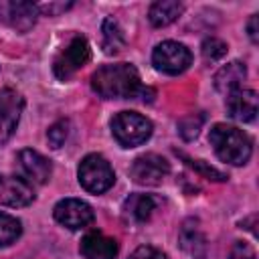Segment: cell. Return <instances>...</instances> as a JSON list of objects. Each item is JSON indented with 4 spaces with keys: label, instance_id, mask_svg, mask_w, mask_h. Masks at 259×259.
<instances>
[{
    "label": "cell",
    "instance_id": "obj_21",
    "mask_svg": "<svg viewBox=\"0 0 259 259\" xmlns=\"http://www.w3.org/2000/svg\"><path fill=\"white\" fill-rule=\"evenodd\" d=\"M200 53H202V59L206 63H217L227 55V42H223L217 36H208V38L202 40Z\"/></svg>",
    "mask_w": 259,
    "mask_h": 259
},
{
    "label": "cell",
    "instance_id": "obj_18",
    "mask_svg": "<svg viewBox=\"0 0 259 259\" xmlns=\"http://www.w3.org/2000/svg\"><path fill=\"white\" fill-rule=\"evenodd\" d=\"M156 210V198L150 194H130L123 202V212L136 223H146Z\"/></svg>",
    "mask_w": 259,
    "mask_h": 259
},
{
    "label": "cell",
    "instance_id": "obj_19",
    "mask_svg": "<svg viewBox=\"0 0 259 259\" xmlns=\"http://www.w3.org/2000/svg\"><path fill=\"white\" fill-rule=\"evenodd\" d=\"M101 32H103V49H105L107 55H113V53L123 49L125 36H123V30L119 28V24L113 18H105L103 20Z\"/></svg>",
    "mask_w": 259,
    "mask_h": 259
},
{
    "label": "cell",
    "instance_id": "obj_22",
    "mask_svg": "<svg viewBox=\"0 0 259 259\" xmlns=\"http://www.w3.org/2000/svg\"><path fill=\"white\" fill-rule=\"evenodd\" d=\"M202 123H204V115H200V113L186 115V117H182V119L178 121V134L182 136V140L190 142V140H194V138L200 134Z\"/></svg>",
    "mask_w": 259,
    "mask_h": 259
},
{
    "label": "cell",
    "instance_id": "obj_23",
    "mask_svg": "<svg viewBox=\"0 0 259 259\" xmlns=\"http://www.w3.org/2000/svg\"><path fill=\"white\" fill-rule=\"evenodd\" d=\"M67 136H69V121H67V119L55 121V123L49 127V132H47V138H49L51 148H61V146L65 144Z\"/></svg>",
    "mask_w": 259,
    "mask_h": 259
},
{
    "label": "cell",
    "instance_id": "obj_8",
    "mask_svg": "<svg viewBox=\"0 0 259 259\" xmlns=\"http://www.w3.org/2000/svg\"><path fill=\"white\" fill-rule=\"evenodd\" d=\"M24 109V97L10 87L0 89V146H4L18 127L20 113Z\"/></svg>",
    "mask_w": 259,
    "mask_h": 259
},
{
    "label": "cell",
    "instance_id": "obj_6",
    "mask_svg": "<svg viewBox=\"0 0 259 259\" xmlns=\"http://www.w3.org/2000/svg\"><path fill=\"white\" fill-rule=\"evenodd\" d=\"M91 59V47L85 36H75L55 59L53 71L61 81L73 77L81 67H85Z\"/></svg>",
    "mask_w": 259,
    "mask_h": 259
},
{
    "label": "cell",
    "instance_id": "obj_24",
    "mask_svg": "<svg viewBox=\"0 0 259 259\" xmlns=\"http://www.w3.org/2000/svg\"><path fill=\"white\" fill-rule=\"evenodd\" d=\"M188 164L194 168V170H198L204 178H208V180H227V176L223 174V172H219V170H214L212 166H206L202 160H188Z\"/></svg>",
    "mask_w": 259,
    "mask_h": 259
},
{
    "label": "cell",
    "instance_id": "obj_5",
    "mask_svg": "<svg viewBox=\"0 0 259 259\" xmlns=\"http://www.w3.org/2000/svg\"><path fill=\"white\" fill-rule=\"evenodd\" d=\"M152 63L158 71H162L166 75H178V73H184L190 67L192 53L182 42L164 40V42L156 45V49L152 53Z\"/></svg>",
    "mask_w": 259,
    "mask_h": 259
},
{
    "label": "cell",
    "instance_id": "obj_9",
    "mask_svg": "<svg viewBox=\"0 0 259 259\" xmlns=\"http://www.w3.org/2000/svg\"><path fill=\"white\" fill-rule=\"evenodd\" d=\"M170 172V164L166 158L158 156V154H144L140 158L134 160L132 168H130V176L136 184L142 186H156L160 184Z\"/></svg>",
    "mask_w": 259,
    "mask_h": 259
},
{
    "label": "cell",
    "instance_id": "obj_15",
    "mask_svg": "<svg viewBox=\"0 0 259 259\" xmlns=\"http://www.w3.org/2000/svg\"><path fill=\"white\" fill-rule=\"evenodd\" d=\"M247 77V67L241 61H231L223 65L214 75V89L219 93H233L237 89H243V81Z\"/></svg>",
    "mask_w": 259,
    "mask_h": 259
},
{
    "label": "cell",
    "instance_id": "obj_17",
    "mask_svg": "<svg viewBox=\"0 0 259 259\" xmlns=\"http://www.w3.org/2000/svg\"><path fill=\"white\" fill-rule=\"evenodd\" d=\"M184 10V4L182 2H176V0H158L150 6V12H148V18L152 22V26H168L172 24L174 20L180 18Z\"/></svg>",
    "mask_w": 259,
    "mask_h": 259
},
{
    "label": "cell",
    "instance_id": "obj_4",
    "mask_svg": "<svg viewBox=\"0 0 259 259\" xmlns=\"http://www.w3.org/2000/svg\"><path fill=\"white\" fill-rule=\"evenodd\" d=\"M77 176L79 184L91 194H101L115 182V172L101 154H87L79 164Z\"/></svg>",
    "mask_w": 259,
    "mask_h": 259
},
{
    "label": "cell",
    "instance_id": "obj_14",
    "mask_svg": "<svg viewBox=\"0 0 259 259\" xmlns=\"http://www.w3.org/2000/svg\"><path fill=\"white\" fill-rule=\"evenodd\" d=\"M227 111L233 119L249 123L257 115V93L253 89H237L227 95Z\"/></svg>",
    "mask_w": 259,
    "mask_h": 259
},
{
    "label": "cell",
    "instance_id": "obj_12",
    "mask_svg": "<svg viewBox=\"0 0 259 259\" xmlns=\"http://www.w3.org/2000/svg\"><path fill=\"white\" fill-rule=\"evenodd\" d=\"M18 166H20L22 174L26 176V180L34 182V184H45L53 172L51 160H47L42 154H38L36 150H30V148L18 152Z\"/></svg>",
    "mask_w": 259,
    "mask_h": 259
},
{
    "label": "cell",
    "instance_id": "obj_2",
    "mask_svg": "<svg viewBox=\"0 0 259 259\" xmlns=\"http://www.w3.org/2000/svg\"><path fill=\"white\" fill-rule=\"evenodd\" d=\"M208 140H210L217 156L227 164L243 166L251 158L253 142L243 130H239L235 125H227V123L212 125Z\"/></svg>",
    "mask_w": 259,
    "mask_h": 259
},
{
    "label": "cell",
    "instance_id": "obj_25",
    "mask_svg": "<svg viewBox=\"0 0 259 259\" xmlns=\"http://www.w3.org/2000/svg\"><path fill=\"white\" fill-rule=\"evenodd\" d=\"M130 259H168V255L152 245H142L130 255Z\"/></svg>",
    "mask_w": 259,
    "mask_h": 259
},
{
    "label": "cell",
    "instance_id": "obj_3",
    "mask_svg": "<svg viewBox=\"0 0 259 259\" xmlns=\"http://www.w3.org/2000/svg\"><path fill=\"white\" fill-rule=\"evenodd\" d=\"M111 134L123 148H136L152 136V121L136 111H119L111 119Z\"/></svg>",
    "mask_w": 259,
    "mask_h": 259
},
{
    "label": "cell",
    "instance_id": "obj_27",
    "mask_svg": "<svg viewBox=\"0 0 259 259\" xmlns=\"http://www.w3.org/2000/svg\"><path fill=\"white\" fill-rule=\"evenodd\" d=\"M69 6H71V2H67V4H47V6H38V12L42 10V12H49V16H55L57 12H63Z\"/></svg>",
    "mask_w": 259,
    "mask_h": 259
},
{
    "label": "cell",
    "instance_id": "obj_1",
    "mask_svg": "<svg viewBox=\"0 0 259 259\" xmlns=\"http://www.w3.org/2000/svg\"><path fill=\"white\" fill-rule=\"evenodd\" d=\"M91 87L103 99H134L152 93L150 89H144V85L140 83L138 69L130 63H113L99 67L91 75Z\"/></svg>",
    "mask_w": 259,
    "mask_h": 259
},
{
    "label": "cell",
    "instance_id": "obj_7",
    "mask_svg": "<svg viewBox=\"0 0 259 259\" xmlns=\"http://www.w3.org/2000/svg\"><path fill=\"white\" fill-rule=\"evenodd\" d=\"M55 221L71 231H81L95 221L93 208L81 198H63L53 208Z\"/></svg>",
    "mask_w": 259,
    "mask_h": 259
},
{
    "label": "cell",
    "instance_id": "obj_11",
    "mask_svg": "<svg viewBox=\"0 0 259 259\" xmlns=\"http://www.w3.org/2000/svg\"><path fill=\"white\" fill-rule=\"evenodd\" d=\"M32 200H34V190L28 180L10 174H0V204L28 206Z\"/></svg>",
    "mask_w": 259,
    "mask_h": 259
},
{
    "label": "cell",
    "instance_id": "obj_26",
    "mask_svg": "<svg viewBox=\"0 0 259 259\" xmlns=\"http://www.w3.org/2000/svg\"><path fill=\"white\" fill-rule=\"evenodd\" d=\"M229 259H255V251H253V247H251L249 243L237 241V243L233 245V249H231Z\"/></svg>",
    "mask_w": 259,
    "mask_h": 259
},
{
    "label": "cell",
    "instance_id": "obj_28",
    "mask_svg": "<svg viewBox=\"0 0 259 259\" xmlns=\"http://www.w3.org/2000/svg\"><path fill=\"white\" fill-rule=\"evenodd\" d=\"M257 22H259V16H257V14H253V16L249 18V22H247V32H249V38H251L253 42L259 40V36H257Z\"/></svg>",
    "mask_w": 259,
    "mask_h": 259
},
{
    "label": "cell",
    "instance_id": "obj_13",
    "mask_svg": "<svg viewBox=\"0 0 259 259\" xmlns=\"http://www.w3.org/2000/svg\"><path fill=\"white\" fill-rule=\"evenodd\" d=\"M81 257L83 259H115L117 257V241L99 233V231H91L81 239Z\"/></svg>",
    "mask_w": 259,
    "mask_h": 259
},
{
    "label": "cell",
    "instance_id": "obj_16",
    "mask_svg": "<svg viewBox=\"0 0 259 259\" xmlns=\"http://www.w3.org/2000/svg\"><path fill=\"white\" fill-rule=\"evenodd\" d=\"M178 243H180L182 251H186L190 257L204 259V255H206V237L202 235V231L198 227V221L190 219V221L182 223L180 233H178Z\"/></svg>",
    "mask_w": 259,
    "mask_h": 259
},
{
    "label": "cell",
    "instance_id": "obj_20",
    "mask_svg": "<svg viewBox=\"0 0 259 259\" xmlns=\"http://www.w3.org/2000/svg\"><path fill=\"white\" fill-rule=\"evenodd\" d=\"M22 233V225L16 217L0 212V247H6L14 243Z\"/></svg>",
    "mask_w": 259,
    "mask_h": 259
},
{
    "label": "cell",
    "instance_id": "obj_10",
    "mask_svg": "<svg viewBox=\"0 0 259 259\" xmlns=\"http://www.w3.org/2000/svg\"><path fill=\"white\" fill-rule=\"evenodd\" d=\"M0 18L14 30L26 32L36 24L38 6L28 0H8L0 2Z\"/></svg>",
    "mask_w": 259,
    "mask_h": 259
}]
</instances>
